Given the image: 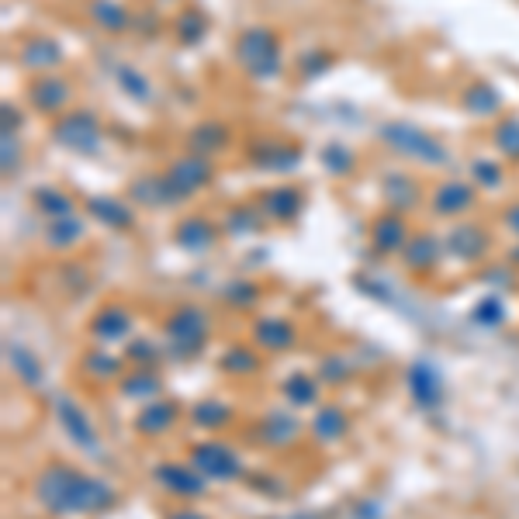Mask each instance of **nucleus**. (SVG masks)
<instances>
[{"label":"nucleus","mask_w":519,"mask_h":519,"mask_svg":"<svg viewBox=\"0 0 519 519\" xmlns=\"http://www.w3.org/2000/svg\"><path fill=\"white\" fill-rule=\"evenodd\" d=\"M502 222H506V229L519 239V201H516V205H509V208H506V215H502Z\"/></svg>","instance_id":"864d4df0"},{"label":"nucleus","mask_w":519,"mask_h":519,"mask_svg":"<svg viewBox=\"0 0 519 519\" xmlns=\"http://www.w3.org/2000/svg\"><path fill=\"white\" fill-rule=\"evenodd\" d=\"M260 222H263L260 205H236L225 215L222 232H229V236H253V232H260Z\"/></svg>","instance_id":"c9c22d12"},{"label":"nucleus","mask_w":519,"mask_h":519,"mask_svg":"<svg viewBox=\"0 0 519 519\" xmlns=\"http://www.w3.org/2000/svg\"><path fill=\"white\" fill-rule=\"evenodd\" d=\"M284 398H288L291 405H315V398H319V381L312 378V374H291L288 381H284Z\"/></svg>","instance_id":"79ce46f5"},{"label":"nucleus","mask_w":519,"mask_h":519,"mask_svg":"<svg viewBox=\"0 0 519 519\" xmlns=\"http://www.w3.org/2000/svg\"><path fill=\"white\" fill-rule=\"evenodd\" d=\"M153 481L163 488V492L177 495V499H198L205 495L208 488V478L194 468H184V464H156L153 468Z\"/></svg>","instance_id":"ddd939ff"},{"label":"nucleus","mask_w":519,"mask_h":519,"mask_svg":"<svg viewBox=\"0 0 519 519\" xmlns=\"http://www.w3.org/2000/svg\"><path fill=\"white\" fill-rule=\"evenodd\" d=\"M191 419L201 430H218V426H225L232 419V409L225 402H218V398H205V402H198L191 409Z\"/></svg>","instance_id":"ea45409f"},{"label":"nucleus","mask_w":519,"mask_h":519,"mask_svg":"<svg viewBox=\"0 0 519 519\" xmlns=\"http://www.w3.org/2000/svg\"><path fill=\"white\" fill-rule=\"evenodd\" d=\"M156 357H160V350H156V346L149 343V340H132V343H129V360H135V364L153 367Z\"/></svg>","instance_id":"3c124183"},{"label":"nucleus","mask_w":519,"mask_h":519,"mask_svg":"<svg viewBox=\"0 0 519 519\" xmlns=\"http://www.w3.org/2000/svg\"><path fill=\"white\" fill-rule=\"evenodd\" d=\"M84 236H87V222L77 215L56 218V222L45 225V246H49V250H70V246H77Z\"/></svg>","instance_id":"7c9ffc66"},{"label":"nucleus","mask_w":519,"mask_h":519,"mask_svg":"<svg viewBox=\"0 0 519 519\" xmlns=\"http://www.w3.org/2000/svg\"><path fill=\"white\" fill-rule=\"evenodd\" d=\"M35 499L52 516H90L115 506V488L104 478L80 475L73 464H49L35 478Z\"/></svg>","instance_id":"f257e3e1"},{"label":"nucleus","mask_w":519,"mask_h":519,"mask_svg":"<svg viewBox=\"0 0 519 519\" xmlns=\"http://www.w3.org/2000/svg\"><path fill=\"white\" fill-rule=\"evenodd\" d=\"M218 239V225L208 222L205 215H187L177 222V229H173V243L180 246V250L187 253H205L212 250Z\"/></svg>","instance_id":"412c9836"},{"label":"nucleus","mask_w":519,"mask_h":519,"mask_svg":"<svg viewBox=\"0 0 519 519\" xmlns=\"http://www.w3.org/2000/svg\"><path fill=\"white\" fill-rule=\"evenodd\" d=\"M302 191L291 184H277V187H267V191L260 194V212L263 218H270V222H295L298 215H302Z\"/></svg>","instance_id":"a211bd4d"},{"label":"nucleus","mask_w":519,"mask_h":519,"mask_svg":"<svg viewBox=\"0 0 519 519\" xmlns=\"http://www.w3.org/2000/svg\"><path fill=\"white\" fill-rule=\"evenodd\" d=\"M236 63L243 66L246 77L260 80V84H270L284 73V49H281V39H277L270 28H246L239 32L236 39Z\"/></svg>","instance_id":"7ed1b4c3"},{"label":"nucleus","mask_w":519,"mask_h":519,"mask_svg":"<svg viewBox=\"0 0 519 519\" xmlns=\"http://www.w3.org/2000/svg\"><path fill=\"white\" fill-rule=\"evenodd\" d=\"M52 142L66 153H80V156H94L101 153V142H104V132H101V118L87 108H77V111H66L52 122Z\"/></svg>","instance_id":"20e7f679"},{"label":"nucleus","mask_w":519,"mask_h":519,"mask_svg":"<svg viewBox=\"0 0 519 519\" xmlns=\"http://www.w3.org/2000/svg\"><path fill=\"white\" fill-rule=\"evenodd\" d=\"M191 468L201 471L208 481H232L243 475V464H239L236 450L225 447L218 440H208V443H194L191 447Z\"/></svg>","instance_id":"423d86ee"},{"label":"nucleus","mask_w":519,"mask_h":519,"mask_svg":"<svg viewBox=\"0 0 519 519\" xmlns=\"http://www.w3.org/2000/svg\"><path fill=\"white\" fill-rule=\"evenodd\" d=\"M381 201L388 205V212L405 215L412 212V208H419V201H423V184L405 170H388L385 177H381Z\"/></svg>","instance_id":"9b49d317"},{"label":"nucleus","mask_w":519,"mask_h":519,"mask_svg":"<svg viewBox=\"0 0 519 519\" xmlns=\"http://www.w3.org/2000/svg\"><path fill=\"white\" fill-rule=\"evenodd\" d=\"M253 343L270 353L291 350V346H295V329H291V322L281 319V315H263V319L253 322Z\"/></svg>","instance_id":"393cba45"},{"label":"nucleus","mask_w":519,"mask_h":519,"mask_svg":"<svg viewBox=\"0 0 519 519\" xmlns=\"http://www.w3.org/2000/svg\"><path fill=\"white\" fill-rule=\"evenodd\" d=\"M250 163L257 170H270V173H291L302 163V149L295 142H277V139H263V142H253L246 149Z\"/></svg>","instance_id":"f8f14e48"},{"label":"nucleus","mask_w":519,"mask_h":519,"mask_svg":"<svg viewBox=\"0 0 519 519\" xmlns=\"http://www.w3.org/2000/svg\"><path fill=\"white\" fill-rule=\"evenodd\" d=\"M87 215L94 218L97 225L104 229H115L125 232L135 225V212H132V201L115 198V194H90L87 198Z\"/></svg>","instance_id":"dca6fc26"},{"label":"nucleus","mask_w":519,"mask_h":519,"mask_svg":"<svg viewBox=\"0 0 519 519\" xmlns=\"http://www.w3.org/2000/svg\"><path fill=\"white\" fill-rule=\"evenodd\" d=\"M260 440L270 443V447H288V443L298 440V419L291 412H270L260 423Z\"/></svg>","instance_id":"473e14b6"},{"label":"nucleus","mask_w":519,"mask_h":519,"mask_svg":"<svg viewBox=\"0 0 519 519\" xmlns=\"http://www.w3.org/2000/svg\"><path fill=\"white\" fill-rule=\"evenodd\" d=\"M87 11H90V21L111 35H122L125 28H132V11L122 0H90Z\"/></svg>","instance_id":"c756f323"},{"label":"nucleus","mask_w":519,"mask_h":519,"mask_svg":"<svg viewBox=\"0 0 519 519\" xmlns=\"http://www.w3.org/2000/svg\"><path fill=\"white\" fill-rule=\"evenodd\" d=\"M160 391H163V381L153 374V367H142V371L125 374V381H122V395L125 398H142V402H153V398H160Z\"/></svg>","instance_id":"f704fd0d"},{"label":"nucleus","mask_w":519,"mask_h":519,"mask_svg":"<svg viewBox=\"0 0 519 519\" xmlns=\"http://www.w3.org/2000/svg\"><path fill=\"white\" fill-rule=\"evenodd\" d=\"M90 333L101 343H122L132 333V312L122 305H104L90 322Z\"/></svg>","instance_id":"b1692460"},{"label":"nucleus","mask_w":519,"mask_h":519,"mask_svg":"<svg viewBox=\"0 0 519 519\" xmlns=\"http://www.w3.org/2000/svg\"><path fill=\"white\" fill-rule=\"evenodd\" d=\"M163 333H167V346L173 357L191 360V357H198L208 343V315L201 312L198 305H180L167 319Z\"/></svg>","instance_id":"39448f33"},{"label":"nucleus","mask_w":519,"mask_h":519,"mask_svg":"<svg viewBox=\"0 0 519 519\" xmlns=\"http://www.w3.org/2000/svg\"><path fill=\"white\" fill-rule=\"evenodd\" d=\"M4 132H18L21 129V111L14 108V104H4Z\"/></svg>","instance_id":"603ef678"},{"label":"nucleus","mask_w":519,"mask_h":519,"mask_svg":"<svg viewBox=\"0 0 519 519\" xmlns=\"http://www.w3.org/2000/svg\"><path fill=\"white\" fill-rule=\"evenodd\" d=\"M461 108L475 118H495L502 111V94L492 84L478 80V84H468L461 90Z\"/></svg>","instance_id":"cd10ccee"},{"label":"nucleus","mask_w":519,"mask_h":519,"mask_svg":"<svg viewBox=\"0 0 519 519\" xmlns=\"http://www.w3.org/2000/svg\"><path fill=\"white\" fill-rule=\"evenodd\" d=\"M32 205H35V212L45 215L49 222L73 215V198L66 191H59V187H35V191H32Z\"/></svg>","instance_id":"72a5a7b5"},{"label":"nucleus","mask_w":519,"mask_h":519,"mask_svg":"<svg viewBox=\"0 0 519 519\" xmlns=\"http://www.w3.org/2000/svg\"><path fill=\"white\" fill-rule=\"evenodd\" d=\"M173 32H177V39L184 45H198L208 35L205 11H201V7H184V11L177 14V25H173Z\"/></svg>","instance_id":"e433bc0d"},{"label":"nucleus","mask_w":519,"mask_h":519,"mask_svg":"<svg viewBox=\"0 0 519 519\" xmlns=\"http://www.w3.org/2000/svg\"><path fill=\"white\" fill-rule=\"evenodd\" d=\"M475 187L468 184V180H443V184H436L433 187V194H430V205H433V215H440V218H457V215H464V212H471L475 208Z\"/></svg>","instance_id":"4468645a"},{"label":"nucleus","mask_w":519,"mask_h":519,"mask_svg":"<svg viewBox=\"0 0 519 519\" xmlns=\"http://www.w3.org/2000/svg\"><path fill=\"white\" fill-rule=\"evenodd\" d=\"M409 391L412 398H416V405H423V409H436V405H440L443 381L430 360H416V364L409 367Z\"/></svg>","instance_id":"5701e85b"},{"label":"nucleus","mask_w":519,"mask_h":519,"mask_svg":"<svg viewBox=\"0 0 519 519\" xmlns=\"http://www.w3.org/2000/svg\"><path fill=\"white\" fill-rule=\"evenodd\" d=\"M84 371L94 374V378H118V371H122V360L111 357V353H104V350H90L84 357Z\"/></svg>","instance_id":"c03bdc74"},{"label":"nucleus","mask_w":519,"mask_h":519,"mask_svg":"<svg viewBox=\"0 0 519 519\" xmlns=\"http://www.w3.org/2000/svg\"><path fill=\"white\" fill-rule=\"evenodd\" d=\"M260 298V291L253 288V284H246V281H236V284H225V302H232L236 308H246V305H253Z\"/></svg>","instance_id":"09e8293b"},{"label":"nucleus","mask_w":519,"mask_h":519,"mask_svg":"<svg viewBox=\"0 0 519 519\" xmlns=\"http://www.w3.org/2000/svg\"><path fill=\"white\" fill-rule=\"evenodd\" d=\"M378 139L385 142L395 156H402V160H412L419 163V167H430V170H440L450 163V153L447 146H443L440 139H433L426 129H419V125L412 122H381L378 129Z\"/></svg>","instance_id":"f03ea898"},{"label":"nucleus","mask_w":519,"mask_h":519,"mask_svg":"<svg viewBox=\"0 0 519 519\" xmlns=\"http://www.w3.org/2000/svg\"><path fill=\"white\" fill-rule=\"evenodd\" d=\"M471 180H475L478 187H485V191H499L502 187V167L495 160H478L471 163Z\"/></svg>","instance_id":"a18cd8bd"},{"label":"nucleus","mask_w":519,"mask_h":519,"mask_svg":"<svg viewBox=\"0 0 519 519\" xmlns=\"http://www.w3.org/2000/svg\"><path fill=\"white\" fill-rule=\"evenodd\" d=\"M492 142L506 160H519V118L509 115V118H502V122H495Z\"/></svg>","instance_id":"a19ab883"},{"label":"nucleus","mask_w":519,"mask_h":519,"mask_svg":"<svg viewBox=\"0 0 519 519\" xmlns=\"http://www.w3.org/2000/svg\"><path fill=\"white\" fill-rule=\"evenodd\" d=\"M440 253H443L440 239L430 236V232H416V236L405 243L402 263H405V270H412V274H430L436 267V260H440Z\"/></svg>","instance_id":"a878e982"},{"label":"nucleus","mask_w":519,"mask_h":519,"mask_svg":"<svg viewBox=\"0 0 519 519\" xmlns=\"http://www.w3.org/2000/svg\"><path fill=\"white\" fill-rule=\"evenodd\" d=\"M63 45H59L52 35H32V39L21 42L18 49V63L25 66L28 73H52L59 63H63Z\"/></svg>","instance_id":"f3484780"},{"label":"nucleus","mask_w":519,"mask_h":519,"mask_svg":"<svg viewBox=\"0 0 519 519\" xmlns=\"http://www.w3.org/2000/svg\"><path fill=\"white\" fill-rule=\"evenodd\" d=\"M232 142V132L225 122H218V118H208V122H198L191 132H187V153L194 156H205V160H212V156L225 153Z\"/></svg>","instance_id":"6ab92c4d"},{"label":"nucleus","mask_w":519,"mask_h":519,"mask_svg":"<svg viewBox=\"0 0 519 519\" xmlns=\"http://www.w3.org/2000/svg\"><path fill=\"white\" fill-rule=\"evenodd\" d=\"M471 319H475V326L495 329V326H502V322H506V305H502V298L488 295V298H481V302L475 305Z\"/></svg>","instance_id":"37998d69"},{"label":"nucleus","mask_w":519,"mask_h":519,"mask_svg":"<svg viewBox=\"0 0 519 519\" xmlns=\"http://www.w3.org/2000/svg\"><path fill=\"white\" fill-rule=\"evenodd\" d=\"M443 250L461 263H475L488 253V232L475 222H457L443 239Z\"/></svg>","instance_id":"2eb2a0df"},{"label":"nucleus","mask_w":519,"mask_h":519,"mask_svg":"<svg viewBox=\"0 0 519 519\" xmlns=\"http://www.w3.org/2000/svg\"><path fill=\"white\" fill-rule=\"evenodd\" d=\"M4 357H7V364H11L14 378H18L21 385L42 388V381H45V364L39 360V353H35L32 346H25L21 340H7V343H4Z\"/></svg>","instance_id":"4be33fe9"},{"label":"nucleus","mask_w":519,"mask_h":519,"mask_svg":"<svg viewBox=\"0 0 519 519\" xmlns=\"http://www.w3.org/2000/svg\"><path fill=\"white\" fill-rule=\"evenodd\" d=\"M56 419L63 426V433L70 436L73 447L87 450L90 457L101 454V436H97V426L90 423V416L73 402L70 395H56Z\"/></svg>","instance_id":"6e6552de"},{"label":"nucleus","mask_w":519,"mask_h":519,"mask_svg":"<svg viewBox=\"0 0 519 519\" xmlns=\"http://www.w3.org/2000/svg\"><path fill=\"white\" fill-rule=\"evenodd\" d=\"M115 84L122 87V94L135 104H153L156 101L153 80H149L135 63H118L115 66Z\"/></svg>","instance_id":"c85d7f7f"},{"label":"nucleus","mask_w":519,"mask_h":519,"mask_svg":"<svg viewBox=\"0 0 519 519\" xmlns=\"http://www.w3.org/2000/svg\"><path fill=\"white\" fill-rule=\"evenodd\" d=\"M218 367H222L225 374H257L260 371V357H257V350L236 343V346H229L222 357H218Z\"/></svg>","instance_id":"4c0bfd02"},{"label":"nucleus","mask_w":519,"mask_h":519,"mask_svg":"<svg viewBox=\"0 0 519 519\" xmlns=\"http://www.w3.org/2000/svg\"><path fill=\"white\" fill-rule=\"evenodd\" d=\"M167 180H170L173 191H177V198L187 201V198H194V194L205 191V187L212 184L215 167H212V160H205V156L184 153L167 167Z\"/></svg>","instance_id":"0eeeda50"},{"label":"nucleus","mask_w":519,"mask_h":519,"mask_svg":"<svg viewBox=\"0 0 519 519\" xmlns=\"http://www.w3.org/2000/svg\"><path fill=\"white\" fill-rule=\"evenodd\" d=\"M319 163L322 170L333 173V177H346V173H353V167H357V156H353V149L343 146V142H329V146H322Z\"/></svg>","instance_id":"58836bf2"},{"label":"nucleus","mask_w":519,"mask_h":519,"mask_svg":"<svg viewBox=\"0 0 519 519\" xmlns=\"http://www.w3.org/2000/svg\"><path fill=\"white\" fill-rule=\"evenodd\" d=\"M346 374H350V367H346L343 357H326L319 367V381H326V385H343Z\"/></svg>","instance_id":"8fccbe9b"},{"label":"nucleus","mask_w":519,"mask_h":519,"mask_svg":"<svg viewBox=\"0 0 519 519\" xmlns=\"http://www.w3.org/2000/svg\"><path fill=\"white\" fill-rule=\"evenodd\" d=\"M170 519H205L201 513H194V509H180V513H173Z\"/></svg>","instance_id":"5fc2aeb1"},{"label":"nucleus","mask_w":519,"mask_h":519,"mask_svg":"<svg viewBox=\"0 0 519 519\" xmlns=\"http://www.w3.org/2000/svg\"><path fill=\"white\" fill-rule=\"evenodd\" d=\"M129 201L139 208H156V212H167V208L180 205V198L170 187L167 173H139V177H132Z\"/></svg>","instance_id":"9d476101"},{"label":"nucleus","mask_w":519,"mask_h":519,"mask_svg":"<svg viewBox=\"0 0 519 519\" xmlns=\"http://www.w3.org/2000/svg\"><path fill=\"white\" fill-rule=\"evenodd\" d=\"M170 426H177V405L167 402V398H153V402H146V409L135 416V430L142 436H163Z\"/></svg>","instance_id":"bb28decb"},{"label":"nucleus","mask_w":519,"mask_h":519,"mask_svg":"<svg viewBox=\"0 0 519 519\" xmlns=\"http://www.w3.org/2000/svg\"><path fill=\"white\" fill-rule=\"evenodd\" d=\"M346 430H350V419H346V412L340 409V405H322V409L315 412V419H312L315 440L336 443V440H343Z\"/></svg>","instance_id":"2f4dec72"},{"label":"nucleus","mask_w":519,"mask_h":519,"mask_svg":"<svg viewBox=\"0 0 519 519\" xmlns=\"http://www.w3.org/2000/svg\"><path fill=\"white\" fill-rule=\"evenodd\" d=\"M28 101H32V108L39 111V115H66V108H70L73 101V84L63 77H56V73H42L39 80H32L28 84Z\"/></svg>","instance_id":"1a4fd4ad"},{"label":"nucleus","mask_w":519,"mask_h":519,"mask_svg":"<svg viewBox=\"0 0 519 519\" xmlns=\"http://www.w3.org/2000/svg\"><path fill=\"white\" fill-rule=\"evenodd\" d=\"M0 167H4V177H14L21 167V142H18V135L14 132H4L0 135Z\"/></svg>","instance_id":"de8ad7c7"},{"label":"nucleus","mask_w":519,"mask_h":519,"mask_svg":"<svg viewBox=\"0 0 519 519\" xmlns=\"http://www.w3.org/2000/svg\"><path fill=\"white\" fill-rule=\"evenodd\" d=\"M409 239H412V232H409V222H405V215L381 212L371 222V243H374V250H378V253H402Z\"/></svg>","instance_id":"aec40b11"},{"label":"nucleus","mask_w":519,"mask_h":519,"mask_svg":"<svg viewBox=\"0 0 519 519\" xmlns=\"http://www.w3.org/2000/svg\"><path fill=\"white\" fill-rule=\"evenodd\" d=\"M329 63H333V56H329V52L308 49V52H302V56H298V77H302V80L322 77V73L329 70Z\"/></svg>","instance_id":"49530a36"}]
</instances>
